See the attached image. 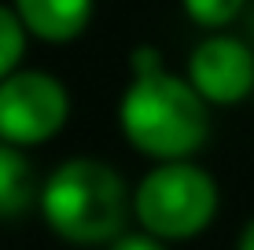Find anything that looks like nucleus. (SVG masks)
I'll return each instance as SVG.
<instances>
[{"instance_id": "nucleus-1", "label": "nucleus", "mask_w": 254, "mask_h": 250, "mask_svg": "<svg viewBox=\"0 0 254 250\" xmlns=\"http://www.w3.org/2000/svg\"><path fill=\"white\" fill-rule=\"evenodd\" d=\"M133 77L118 100V129L136 154L159 162H191L210 136V107L188 77L166 70L162 51L140 45L129 59Z\"/></svg>"}, {"instance_id": "nucleus-2", "label": "nucleus", "mask_w": 254, "mask_h": 250, "mask_svg": "<svg viewBox=\"0 0 254 250\" xmlns=\"http://www.w3.org/2000/svg\"><path fill=\"white\" fill-rule=\"evenodd\" d=\"M37 213L48 232L74 247H111L133 217V192L103 158L59 162L37 188Z\"/></svg>"}, {"instance_id": "nucleus-3", "label": "nucleus", "mask_w": 254, "mask_h": 250, "mask_svg": "<svg viewBox=\"0 0 254 250\" xmlns=\"http://www.w3.org/2000/svg\"><path fill=\"white\" fill-rule=\"evenodd\" d=\"M221 192L195 162H159L133 188V217L140 232L162 243H188L214 225Z\"/></svg>"}, {"instance_id": "nucleus-4", "label": "nucleus", "mask_w": 254, "mask_h": 250, "mask_svg": "<svg viewBox=\"0 0 254 250\" xmlns=\"http://www.w3.org/2000/svg\"><path fill=\"white\" fill-rule=\"evenodd\" d=\"M70 122V92L56 74L15 70L0 81V140L11 148H41Z\"/></svg>"}, {"instance_id": "nucleus-5", "label": "nucleus", "mask_w": 254, "mask_h": 250, "mask_svg": "<svg viewBox=\"0 0 254 250\" xmlns=\"http://www.w3.org/2000/svg\"><path fill=\"white\" fill-rule=\"evenodd\" d=\"M185 77L206 107H236L254 92V48L240 37L214 33L191 48Z\"/></svg>"}, {"instance_id": "nucleus-6", "label": "nucleus", "mask_w": 254, "mask_h": 250, "mask_svg": "<svg viewBox=\"0 0 254 250\" xmlns=\"http://www.w3.org/2000/svg\"><path fill=\"white\" fill-rule=\"evenodd\" d=\"M92 4L96 0H11L26 33L48 45H66L81 37L92 19Z\"/></svg>"}, {"instance_id": "nucleus-7", "label": "nucleus", "mask_w": 254, "mask_h": 250, "mask_svg": "<svg viewBox=\"0 0 254 250\" xmlns=\"http://www.w3.org/2000/svg\"><path fill=\"white\" fill-rule=\"evenodd\" d=\"M37 188L33 184V166L22 148L0 140V221H15L37 206Z\"/></svg>"}, {"instance_id": "nucleus-8", "label": "nucleus", "mask_w": 254, "mask_h": 250, "mask_svg": "<svg viewBox=\"0 0 254 250\" xmlns=\"http://www.w3.org/2000/svg\"><path fill=\"white\" fill-rule=\"evenodd\" d=\"M26 26L19 22L15 7L0 4V81L11 77L15 70H22V55H26Z\"/></svg>"}, {"instance_id": "nucleus-9", "label": "nucleus", "mask_w": 254, "mask_h": 250, "mask_svg": "<svg viewBox=\"0 0 254 250\" xmlns=\"http://www.w3.org/2000/svg\"><path fill=\"white\" fill-rule=\"evenodd\" d=\"M185 15L203 30H221L240 19V11L247 7V0H181Z\"/></svg>"}, {"instance_id": "nucleus-10", "label": "nucleus", "mask_w": 254, "mask_h": 250, "mask_svg": "<svg viewBox=\"0 0 254 250\" xmlns=\"http://www.w3.org/2000/svg\"><path fill=\"white\" fill-rule=\"evenodd\" d=\"M107 250H170V243H162V239H155V236L136 228V232H122Z\"/></svg>"}, {"instance_id": "nucleus-11", "label": "nucleus", "mask_w": 254, "mask_h": 250, "mask_svg": "<svg viewBox=\"0 0 254 250\" xmlns=\"http://www.w3.org/2000/svg\"><path fill=\"white\" fill-rule=\"evenodd\" d=\"M236 250H254V217L243 225V232H240V239H236Z\"/></svg>"}, {"instance_id": "nucleus-12", "label": "nucleus", "mask_w": 254, "mask_h": 250, "mask_svg": "<svg viewBox=\"0 0 254 250\" xmlns=\"http://www.w3.org/2000/svg\"><path fill=\"white\" fill-rule=\"evenodd\" d=\"M247 33H251V41H254V7L247 11Z\"/></svg>"}]
</instances>
